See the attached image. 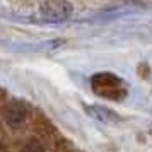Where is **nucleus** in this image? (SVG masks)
I'll return each mask as SVG.
<instances>
[{
    "label": "nucleus",
    "instance_id": "nucleus-1",
    "mask_svg": "<svg viewBox=\"0 0 152 152\" xmlns=\"http://www.w3.org/2000/svg\"><path fill=\"white\" fill-rule=\"evenodd\" d=\"M91 86L96 94L108 97V99H121V97H125V92H126L123 80L113 74H108V72L96 74L91 79Z\"/></svg>",
    "mask_w": 152,
    "mask_h": 152
},
{
    "label": "nucleus",
    "instance_id": "nucleus-2",
    "mask_svg": "<svg viewBox=\"0 0 152 152\" xmlns=\"http://www.w3.org/2000/svg\"><path fill=\"white\" fill-rule=\"evenodd\" d=\"M41 14L50 21H62L70 14V5L65 0H46L41 5Z\"/></svg>",
    "mask_w": 152,
    "mask_h": 152
},
{
    "label": "nucleus",
    "instance_id": "nucleus-3",
    "mask_svg": "<svg viewBox=\"0 0 152 152\" xmlns=\"http://www.w3.org/2000/svg\"><path fill=\"white\" fill-rule=\"evenodd\" d=\"M87 113H89L94 120L101 121V123H115V121L120 120V116H118L116 113L106 110L103 106H87Z\"/></svg>",
    "mask_w": 152,
    "mask_h": 152
}]
</instances>
